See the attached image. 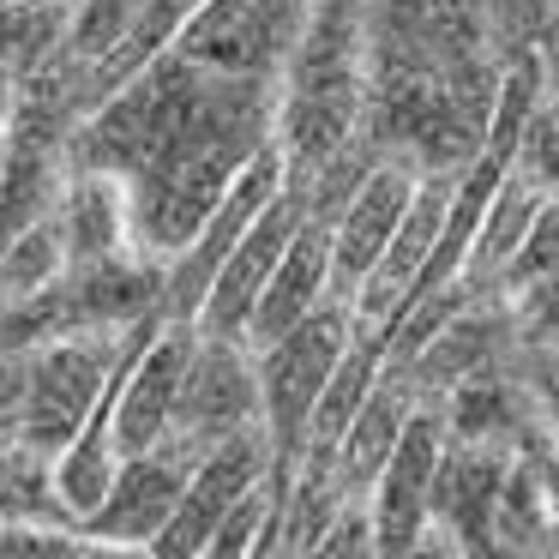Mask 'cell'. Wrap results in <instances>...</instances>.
<instances>
[{
    "label": "cell",
    "mask_w": 559,
    "mask_h": 559,
    "mask_svg": "<svg viewBox=\"0 0 559 559\" xmlns=\"http://www.w3.org/2000/svg\"><path fill=\"white\" fill-rule=\"evenodd\" d=\"M343 331H349L343 307H325V313H307L295 331L277 337V355L265 367V403H271V427H277L283 445L307 433V415H313L331 367L343 361Z\"/></svg>",
    "instance_id": "6da1fadb"
},
{
    "label": "cell",
    "mask_w": 559,
    "mask_h": 559,
    "mask_svg": "<svg viewBox=\"0 0 559 559\" xmlns=\"http://www.w3.org/2000/svg\"><path fill=\"white\" fill-rule=\"evenodd\" d=\"M439 451H445L439 409L409 415V427H403V439L391 445L385 469H379V481H373V523H379V547H385V554H403V547L421 542V523L433 518Z\"/></svg>",
    "instance_id": "7a4b0ae2"
},
{
    "label": "cell",
    "mask_w": 559,
    "mask_h": 559,
    "mask_svg": "<svg viewBox=\"0 0 559 559\" xmlns=\"http://www.w3.org/2000/svg\"><path fill=\"white\" fill-rule=\"evenodd\" d=\"M409 193H415V175L409 169H373L349 193L343 223L331 229V283H337L343 295L361 289L367 271L379 265V253H385V241H391V229H397Z\"/></svg>",
    "instance_id": "3957f363"
},
{
    "label": "cell",
    "mask_w": 559,
    "mask_h": 559,
    "mask_svg": "<svg viewBox=\"0 0 559 559\" xmlns=\"http://www.w3.org/2000/svg\"><path fill=\"white\" fill-rule=\"evenodd\" d=\"M506 463L493 439H457L451 451H439V475H433V518L451 523V530H469V542H487V523L499 511V493H506Z\"/></svg>",
    "instance_id": "277c9868"
},
{
    "label": "cell",
    "mask_w": 559,
    "mask_h": 559,
    "mask_svg": "<svg viewBox=\"0 0 559 559\" xmlns=\"http://www.w3.org/2000/svg\"><path fill=\"white\" fill-rule=\"evenodd\" d=\"M331 283V223H313V229H295L289 247H283L271 283L259 289L253 307V337L277 343L283 331H295L307 313H313L319 289Z\"/></svg>",
    "instance_id": "5b68a950"
},
{
    "label": "cell",
    "mask_w": 559,
    "mask_h": 559,
    "mask_svg": "<svg viewBox=\"0 0 559 559\" xmlns=\"http://www.w3.org/2000/svg\"><path fill=\"white\" fill-rule=\"evenodd\" d=\"M289 235H295V211H289V205H277L271 217H259V229L247 235L241 253H235L229 265H223V277H217V295H211V313H217V325H235V319H241L247 307L259 301V289L271 283V271H277Z\"/></svg>",
    "instance_id": "8992f818"
},
{
    "label": "cell",
    "mask_w": 559,
    "mask_h": 559,
    "mask_svg": "<svg viewBox=\"0 0 559 559\" xmlns=\"http://www.w3.org/2000/svg\"><path fill=\"white\" fill-rule=\"evenodd\" d=\"M547 271H559V199L547 193V205L535 211L530 235H523V247L511 253L506 265V289H523V283L547 277Z\"/></svg>",
    "instance_id": "52a82bcc"
},
{
    "label": "cell",
    "mask_w": 559,
    "mask_h": 559,
    "mask_svg": "<svg viewBox=\"0 0 559 559\" xmlns=\"http://www.w3.org/2000/svg\"><path fill=\"white\" fill-rule=\"evenodd\" d=\"M511 169L530 175L542 193L559 187V115L554 109H530V121H523V133H518V157H511Z\"/></svg>",
    "instance_id": "ba28073f"
}]
</instances>
